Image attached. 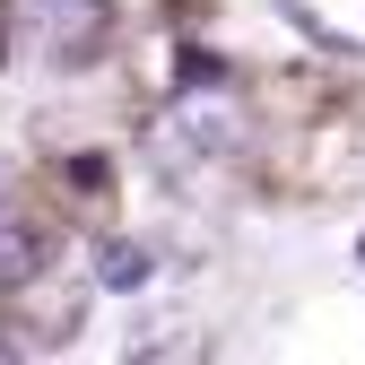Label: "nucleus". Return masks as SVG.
Returning <instances> with one entry per match:
<instances>
[{"mask_svg":"<svg viewBox=\"0 0 365 365\" xmlns=\"http://www.w3.org/2000/svg\"><path fill=\"white\" fill-rule=\"evenodd\" d=\"M18 18L35 26V43L53 61H96V43H105V0H18Z\"/></svg>","mask_w":365,"mask_h":365,"instance_id":"f257e3e1","label":"nucleus"},{"mask_svg":"<svg viewBox=\"0 0 365 365\" xmlns=\"http://www.w3.org/2000/svg\"><path fill=\"white\" fill-rule=\"evenodd\" d=\"M0 70H9V18H0Z\"/></svg>","mask_w":365,"mask_h":365,"instance_id":"39448f33","label":"nucleus"},{"mask_svg":"<svg viewBox=\"0 0 365 365\" xmlns=\"http://www.w3.org/2000/svg\"><path fill=\"white\" fill-rule=\"evenodd\" d=\"M174 78H182V87H209V78H217V61H209V53H182V61H174Z\"/></svg>","mask_w":365,"mask_h":365,"instance_id":"20e7f679","label":"nucleus"},{"mask_svg":"<svg viewBox=\"0 0 365 365\" xmlns=\"http://www.w3.org/2000/svg\"><path fill=\"white\" fill-rule=\"evenodd\" d=\"M356 261H365V235H356Z\"/></svg>","mask_w":365,"mask_h":365,"instance_id":"423d86ee","label":"nucleus"},{"mask_svg":"<svg viewBox=\"0 0 365 365\" xmlns=\"http://www.w3.org/2000/svg\"><path fill=\"white\" fill-rule=\"evenodd\" d=\"M148 269H157L148 244H105L96 252V287H148Z\"/></svg>","mask_w":365,"mask_h":365,"instance_id":"7ed1b4c3","label":"nucleus"},{"mask_svg":"<svg viewBox=\"0 0 365 365\" xmlns=\"http://www.w3.org/2000/svg\"><path fill=\"white\" fill-rule=\"evenodd\" d=\"M43 279V226L26 209H0V296H18Z\"/></svg>","mask_w":365,"mask_h":365,"instance_id":"f03ea898","label":"nucleus"}]
</instances>
